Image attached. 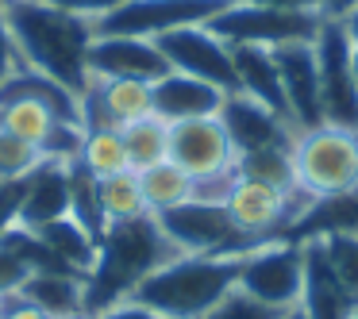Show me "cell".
<instances>
[{
  "instance_id": "6da1fadb",
  "label": "cell",
  "mask_w": 358,
  "mask_h": 319,
  "mask_svg": "<svg viewBox=\"0 0 358 319\" xmlns=\"http://www.w3.org/2000/svg\"><path fill=\"white\" fill-rule=\"evenodd\" d=\"M4 27H8L12 50L20 66L31 73L66 85L70 93H85L89 85V43H93V24L81 16L55 8L47 0H0Z\"/></svg>"
},
{
  "instance_id": "7a4b0ae2",
  "label": "cell",
  "mask_w": 358,
  "mask_h": 319,
  "mask_svg": "<svg viewBox=\"0 0 358 319\" xmlns=\"http://www.w3.org/2000/svg\"><path fill=\"white\" fill-rule=\"evenodd\" d=\"M178 250L170 246V239L162 235V227L155 223V216L124 219V223H108L96 242V262L85 273V316H101V311L116 308L120 300L135 292L143 277L150 269H158L162 262Z\"/></svg>"
},
{
  "instance_id": "3957f363",
  "label": "cell",
  "mask_w": 358,
  "mask_h": 319,
  "mask_svg": "<svg viewBox=\"0 0 358 319\" xmlns=\"http://www.w3.org/2000/svg\"><path fill=\"white\" fill-rule=\"evenodd\" d=\"M243 258H247V250H239V254H173L170 262L150 269L127 300L166 319H201L231 288H239Z\"/></svg>"
},
{
  "instance_id": "277c9868",
  "label": "cell",
  "mask_w": 358,
  "mask_h": 319,
  "mask_svg": "<svg viewBox=\"0 0 358 319\" xmlns=\"http://www.w3.org/2000/svg\"><path fill=\"white\" fill-rule=\"evenodd\" d=\"M324 20H327L324 12H285V8H262V4L231 0L204 27L216 39H224L227 47L278 50V47H289V43H316Z\"/></svg>"
},
{
  "instance_id": "5b68a950",
  "label": "cell",
  "mask_w": 358,
  "mask_h": 319,
  "mask_svg": "<svg viewBox=\"0 0 358 319\" xmlns=\"http://www.w3.org/2000/svg\"><path fill=\"white\" fill-rule=\"evenodd\" d=\"M296 188L308 196L347 193L358 181V135L343 127H312L293 142Z\"/></svg>"
},
{
  "instance_id": "8992f818",
  "label": "cell",
  "mask_w": 358,
  "mask_h": 319,
  "mask_svg": "<svg viewBox=\"0 0 358 319\" xmlns=\"http://www.w3.org/2000/svg\"><path fill=\"white\" fill-rule=\"evenodd\" d=\"M155 223L162 227V235L178 254H239V250H250L255 242H262L247 239L231 223L224 200H216V196H193L178 208H166L155 216Z\"/></svg>"
},
{
  "instance_id": "52a82bcc",
  "label": "cell",
  "mask_w": 358,
  "mask_h": 319,
  "mask_svg": "<svg viewBox=\"0 0 358 319\" xmlns=\"http://www.w3.org/2000/svg\"><path fill=\"white\" fill-rule=\"evenodd\" d=\"M304 281V246L289 239H262L247 250L239 269V288L255 296L258 304H270L278 311L296 308Z\"/></svg>"
},
{
  "instance_id": "ba28073f",
  "label": "cell",
  "mask_w": 358,
  "mask_h": 319,
  "mask_svg": "<svg viewBox=\"0 0 358 319\" xmlns=\"http://www.w3.org/2000/svg\"><path fill=\"white\" fill-rule=\"evenodd\" d=\"M231 0H124L108 16L93 20V35H135L158 39L178 27H201Z\"/></svg>"
},
{
  "instance_id": "9c48e42d",
  "label": "cell",
  "mask_w": 358,
  "mask_h": 319,
  "mask_svg": "<svg viewBox=\"0 0 358 319\" xmlns=\"http://www.w3.org/2000/svg\"><path fill=\"white\" fill-rule=\"evenodd\" d=\"M312 50H316V66H320L324 124L358 135V85H355V73H350V39L339 20L331 16L324 20Z\"/></svg>"
},
{
  "instance_id": "30bf717a",
  "label": "cell",
  "mask_w": 358,
  "mask_h": 319,
  "mask_svg": "<svg viewBox=\"0 0 358 319\" xmlns=\"http://www.w3.org/2000/svg\"><path fill=\"white\" fill-rule=\"evenodd\" d=\"M170 162L196 181V193L212 181H227L235 170V147L220 116L181 119L170 124Z\"/></svg>"
},
{
  "instance_id": "8fae6325",
  "label": "cell",
  "mask_w": 358,
  "mask_h": 319,
  "mask_svg": "<svg viewBox=\"0 0 358 319\" xmlns=\"http://www.w3.org/2000/svg\"><path fill=\"white\" fill-rule=\"evenodd\" d=\"M158 50L166 54L170 70L189 73L196 81H208L220 93H239V77H235L231 47L208 31V27H178L170 35H158Z\"/></svg>"
},
{
  "instance_id": "7c38bea8",
  "label": "cell",
  "mask_w": 358,
  "mask_h": 319,
  "mask_svg": "<svg viewBox=\"0 0 358 319\" xmlns=\"http://www.w3.org/2000/svg\"><path fill=\"white\" fill-rule=\"evenodd\" d=\"M220 124H224L235 154H247V150H293L296 142V127L285 116H278L273 108L250 101L247 93L224 96Z\"/></svg>"
},
{
  "instance_id": "4fadbf2b",
  "label": "cell",
  "mask_w": 358,
  "mask_h": 319,
  "mask_svg": "<svg viewBox=\"0 0 358 319\" xmlns=\"http://www.w3.org/2000/svg\"><path fill=\"white\" fill-rule=\"evenodd\" d=\"M89 77H127L155 85L170 73V62L158 50L155 39H135V35H93L89 43Z\"/></svg>"
},
{
  "instance_id": "5bb4252c",
  "label": "cell",
  "mask_w": 358,
  "mask_h": 319,
  "mask_svg": "<svg viewBox=\"0 0 358 319\" xmlns=\"http://www.w3.org/2000/svg\"><path fill=\"white\" fill-rule=\"evenodd\" d=\"M281 73V93H285L289 124L296 131L324 127V93H320V66L312 43H289L273 50Z\"/></svg>"
},
{
  "instance_id": "9a60e30c",
  "label": "cell",
  "mask_w": 358,
  "mask_h": 319,
  "mask_svg": "<svg viewBox=\"0 0 358 319\" xmlns=\"http://www.w3.org/2000/svg\"><path fill=\"white\" fill-rule=\"evenodd\" d=\"M224 208L231 216V223L239 227L247 239H266L273 235L278 239L289 223V208H293V196L281 193V188L270 185H258V181L247 177H231L224 188Z\"/></svg>"
},
{
  "instance_id": "2e32d148",
  "label": "cell",
  "mask_w": 358,
  "mask_h": 319,
  "mask_svg": "<svg viewBox=\"0 0 358 319\" xmlns=\"http://www.w3.org/2000/svg\"><path fill=\"white\" fill-rule=\"evenodd\" d=\"M85 127H124L131 119L150 116V85L127 77H89L81 93Z\"/></svg>"
},
{
  "instance_id": "e0dca14e",
  "label": "cell",
  "mask_w": 358,
  "mask_h": 319,
  "mask_svg": "<svg viewBox=\"0 0 358 319\" xmlns=\"http://www.w3.org/2000/svg\"><path fill=\"white\" fill-rule=\"evenodd\" d=\"M301 246H304V281H301V300H296L301 316L304 319H350L358 304L343 288V281L331 273L320 242L308 239Z\"/></svg>"
},
{
  "instance_id": "ac0fdd59",
  "label": "cell",
  "mask_w": 358,
  "mask_h": 319,
  "mask_svg": "<svg viewBox=\"0 0 358 319\" xmlns=\"http://www.w3.org/2000/svg\"><path fill=\"white\" fill-rule=\"evenodd\" d=\"M224 96L216 85L196 81L189 73L170 70L166 77H158L150 85V112L166 124H181V119H201V116H220Z\"/></svg>"
},
{
  "instance_id": "d6986e66",
  "label": "cell",
  "mask_w": 358,
  "mask_h": 319,
  "mask_svg": "<svg viewBox=\"0 0 358 319\" xmlns=\"http://www.w3.org/2000/svg\"><path fill=\"white\" fill-rule=\"evenodd\" d=\"M324 235H358V193L355 188L331 193V196H312V204L289 219L278 239L308 242V239H324Z\"/></svg>"
},
{
  "instance_id": "ffe728a7",
  "label": "cell",
  "mask_w": 358,
  "mask_h": 319,
  "mask_svg": "<svg viewBox=\"0 0 358 319\" xmlns=\"http://www.w3.org/2000/svg\"><path fill=\"white\" fill-rule=\"evenodd\" d=\"M70 212V158H47L27 173L20 227H39Z\"/></svg>"
},
{
  "instance_id": "44dd1931",
  "label": "cell",
  "mask_w": 358,
  "mask_h": 319,
  "mask_svg": "<svg viewBox=\"0 0 358 319\" xmlns=\"http://www.w3.org/2000/svg\"><path fill=\"white\" fill-rule=\"evenodd\" d=\"M20 296H24L27 304H35V308L50 319L85 316V273H78V269H39L24 281Z\"/></svg>"
},
{
  "instance_id": "7402d4cb",
  "label": "cell",
  "mask_w": 358,
  "mask_h": 319,
  "mask_svg": "<svg viewBox=\"0 0 358 319\" xmlns=\"http://www.w3.org/2000/svg\"><path fill=\"white\" fill-rule=\"evenodd\" d=\"M231 62H235V77H239V93H247L250 101L266 104V108H273L278 116L289 119L273 50H266V47H231Z\"/></svg>"
},
{
  "instance_id": "603a6c76",
  "label": "cell",
  "mask_w": 358,
  "mask_h": 319,
  "mask_svg": "<svg viewBox=\"0 0 358 319\" xmlns=\"http://www.w3.org/2000/svg\"><path fill=\"white\" fill-rule=\"evenodd\" d=\"M27 231H35V239H39L43 246L66 265V269H78V273L93 269V262H96V235L89 231L78 216L66 212V216L47 219V223H39V227H27Z\"/></svg>"
},
{
  "instance_id": "cb8c5ba5",
  "label": "cell",
  "mask_w": 358,
  "mask_h": 319,
  "mask_svg": "<svg viewBox=\"0 0 358 319\" xmlns=\"http://www.w3.org/2000/svg\"><path fill=\"white\" fill-rule=\"evenodd\" d=\"M139 188H143V204H147L150 216H158L166 208H178V204L196 196V181L181 165H173L170 158L139 170Z\"/></svg>"
},
{
  "instance_id": "d4e9b609",
  "label": "cell",
  "mask_w": 358,
  "mask_h": 319,
  "mask_svg": "<svg viewBox=\"0 0 358 319\" xmlns=\"http://www.w3.org/2000/svg\"><path fill=\"white\" fill-rule=\"evenodd\" d=\"M120 139H124V150H127V165H131L135 173L170 158V124L158 119L155 112L143 116V119L124 124L120 127Z\"/></svg>"
},
{
  "instance_id": "484cf974",
  "label": "cell",
  "mask_w": 358,
  "mask_h": 319,
  "mask_svg": "<svg viewBox=\"0 0 358 319\" xmlns=\"http://www.w3.org/2000/svg\"><path fill=\"white\" fill-rule=\"evenodd\" d=\"M231 177H247L258 185L281 188V193L296 196V165H293V150H247V154H235V170Z\"/></svg>"
},
{
  "instance_id": "4316f807",
  "label": "cell",
  "mask_w": 358,
  "mask_h": 319,
  "mask_svg": "<svg viewBox=\"0 0 358 319\" xmlns=\"http://www.w3.org/2000/svg\"><path fill=\"white\" fill-rule=\"evenodd\" d=\"M96 196H101L104 227H108V223H124V219L147 216L143 188H139V173H135V170H124V173H112V177H101V181H96Z\"/></svg>"
},
{
  "instance_id": "83f0119b",
  "label": "cell",
  "mask_w": 358,
  "mask_h": 319,
  "mask_svg": "<svg viewBox=\"0 0 358 319\" xmlns=\"http://www.w3.org/2000/svg\"><path fill=\"white\" fill-rule=\"evenodd\" d=\"M78 162L85 165L96 181L112 177V173L131 170V165H127L124 139H120V127H85V139H81V150H78Z\"/></svg>"
},
{
  "instance_id": "f1b7e54d",
  "label": "cell",
  "mask_w": 358,
  "mask_h": 319,
  "mask_svg": "<svg viewBox=\"0 0 358 319\" xmlns=\"http://www.w3.org/2000/svg\"><path fill=\"white\" fill-rule=\"evenodd\" d=\"M316 242H320V250H324L331 273L343 281V288H347L358 304V235H324V239H316Z\"/></svg>"
},
{
  "instance_id": "f546056e",
  "label": "cell",
  "mask_w": 358,
  "mask_h": 319,
  "mask_svg": "<svg viewBox=\"0 0 358 319\" xmlns=\"http://www.w3.org/2000/svg\"><path fill=\"white\" fill-rule=\"evenodd\" d=\"M39 162H47V158H43L31 142L16 139V135H8V131H0V181L27 177Z\"/></svg>"
},
{
  "instance_id": "4dcf8cb0",
  "label": "cell",
  "mask_w": 358,
  "mask_h": 319,
  "mask_svg": "<svg viewBox=\"0 0 358 319\" xmlns=\"http://www.w3.org/2000/svg\"><path fill=\"white\" fill-rule=\"evenodd\" d=\"M281 316H285V311L270 308V304H258L255 296H247L243 288H231V292L201 319H281Z\"/></svg>"
},
{
  "instance_id": "1f68e13d",
  "label": "cell",
  "mask_w": 358,
  "mask_h": 319,
  "mask_svg": "<svg viewBox=\"0 0 358 319\" xmlns=\"http://www.w3.org/2000/svg\"><path fill=\"white\" fill-rule=\"evenodd\" d=\"M24 193H27V177L16 181H0V235L12 231L20 223V208H24Z\"/></svg>"
},
{
  "instance_id": "d6a6232c",
  "label": "cell",
  "mask_w": 358,
  "mask_h": 319,
  "mask_svg": "<svg viewBox=\"0 0 358 319\" xmlns=\"http://www.w3.org/2000/svg\"><path fill=\"white\" fill-rule=\"evenodd\" d=\"M27 277H31V269H27L12 250L0 242V300H4V296H16Z\"/></svg>"
},
{
  "instance_id": "836d02e7",
  "label": "cell",
  "mask_w": 358,
  "mask_h": 319,
  "mask_svg": "<svg viewBox=\"0 0 358 319\" xmlns=\"http://www.w3.org/2000/svg\"><path fill=\"white\" fill-rule=\"evenodd\" d=\"M47 4H55V8H62V12H70V16H81V20H101V16H108L112 8H120L124 0H47Z\"/></svg>"
},
{
  "instance_id": "e575fe53",
  "label": "cell",
  "mask_w": 358,
  "mask_h": 319,
  "mask_svg": "<svg viewBox=\"0 0 358 319\" xmlns=\"http://www.w3.org/2000/svg\"><path fill=\"white\" fill-rule=\"evenodd\" d=\"M0 319H50V316H43L39 308H35V304H27L24 296H4V300H0Z\"/></svg>"
},
{
  "instance_id": "d590c367",
  "label": "cell",
  "mask_w": 358,
  "mask_h": 319,
  "mask_svg": "<svg viewBox=\"0 0 358 319\" xmlns=\"http://www.w3.org/2000/svg\"><path fill=\"white\" fill-rule=\"evenodd\" d=\"M93 319H166V316H158V311L143 308V304H135V300H120L116 308L101 311V316H93Z\"/></svg>"
},
{
  "instance_id": "8d00e7d4",
  "label": "cell",
  "mask_w": 358,
  "mask_h": 319,
  "mask_svg": "<svg viewBox=\"0 0 358 319\" xmlns=\"http://www.w3.org/2000/svg\"><path fill=\"white\" fill-rule=\"evenodd\" d=\"M243 4H262V8H285V12H324L327 0H243Z\"/></svg>"
},
{
  "instance_id": "74e56055",
  "label": "cell",
  "mask_w": 358,
  "mask_h": 319,
  "mask_svg": "<svg viewBox=\"0 0 358 319\" xmlns=\"http://www.w3.org/2000/svg\"><path fill=\"white\" fill-rule=\"evenodd\" d=\"M16 66H20V58H16V50H12L8 27H4V12H0V85H4V77H8Z\"/></svg>"
},
{
  "instance_id": "f35d334b",
  "label": "cell",
  "mask_w": 358,
  "mask_h": 319,
  "mask_svg": "<svg viewBox=\"0 0 358 319\" xmlns=\"http://www.w3.org/2000/svg\"><path fill=\"white\" fill-rule=\"evenodd\" d=\"M358 8V0H327V16L331 20H343L347 12H355Z\"/></svg>"
},
{
  "instance_id": "ab89813d",
  "label": "cell",
  "mask_w": 358,
  "mask_h": 319,
  "mask_svg": "<svg viewBox=\"0 0 358 319\" xmlns=\"http://www.w3.org/2000/svg\"><path fill=\"white\" fill-rule=\"evenodd\" d=\"M339 24H343V31H347V39H350V43H358V8H355V12H347V16L339 20Z\"/></svg>"
},
{
  "instance_id": "60d3db41",
  "label": "cell",
  "mask_w": 358,
  "mask_h": 319,
  "mask_svg": "<svg viewBox=\"0 0 358 319\" xmlns=\"http://www.w3.org/2000/svg\"><path fill=\"white\" fill-rule=\"evenodd\" d=\"M350 73H355V85H358V43H350Z\"/></svg>"
},
{
  "instance_id": "b9f144b4",
  "label": "cell",
  "mask_w": 358,
  "mask_h": 319,
  "mask_svg": "<svg viewBox=\"0 0 358 319\" xmlns=\"http://www.w3.org/2000/svg\"><path fill=\"white\" fill-rule=\"evenodd\" d=\"M281 319H304V316H301V308H289V311H285V316H281Z\"/></svg>"
},
{
  "instance_id": "7bdbcfd3",
  "label": "cell",
  "mask_w": 358,
  "mask_h": 319,
  "mask_svg": "<svg viewBox=\"0 0 358 319\" xmlns=\"http://www.w3.org/2000/svg\"><path fill=\"white\" fill-rule=\"evenodd\" d=\"M70 319H89V316H70Z\"/></svg>"
},
{
  "instance_id": "ee69618b",
  "label": "cell",
  "mask_w": 358,
  "mask_h": 319,
  "mask_svg": "<svg viewBox=\"0 0 358 319\" xmlns=\"http://www.w3.org/2000/svg\"><path fill=\"white\" fill-rule=\"evenodd\" d=\"M350 319H358V308H355V316H350Z\"/></svg>"
},
{
  "instance_id": "f6af8a7d",
  "label": "cell",
  "mask_w": 358,
  "mask_h": 319,
  "mask_svg": "<svg viewBox=\"0 0 358 319\" xmlns=\"http://www.w3.org/2000/svg\"><path fill=\"white\" fill-rule=\"evenodd\" d=\"M355 193H358V181H355Z\"/></svg>"
}]
</instances>
